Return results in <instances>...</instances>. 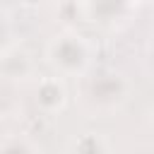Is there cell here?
<instances>
[{
	"label": "cell",
	"instance_id": "5",
	"mask_svg": "<svg viewBox=\"0 0 154 154\" xmlns=\"http://www.w3.org/2000/svg\"><path fill=\"white\" fill-rule=\"evenodd\" d=\"M75 149H79V152H108L111 149V142H106L103 135L94 142V132H87L79 142H75Z\"/></svg>",
	"mask_w": 154,
	"mask_h": 154
},
{
	"label": "cell",
	"instance_id": "7",
	"mask_svg": "<svg viewBox=\"0 0 154 154\" xmlns=\"http://www.w3.org/2000/svg\"><path fill=\"white\" fill-rule=\"evenodd\" d=\"M147 125L154 130V103L149 106V111H147Z\"/></svg>",
	"mask_w": 154,
	"mask_h": 154
},
{
	"label": "cell",
	"instance_id": "1",
	"mask_svg": "<svg viewBox=\"0 0 154 154\" xmlns=\"http://www.w3.org/2000/svg\"><path fill=\"white\" fill-rule=\"evenodd\" d=\"M130 94H132V84L120 72L99 70L79 77V101L94 116L118 113L130 101Z\"/></svg>",
	"mask_w": 154,
	"mask_h": 154
},
{
	"label": "cell",
	"instance_id": "4",
	"mask_svg": "<svg viewBox=\"0 0 154 154\" xmlns=\"http://www.w3.org/2000/svg\"><path fill=\"white\" fill-rule=\"evenodd\" d=\"M34 101L38 111L46 116H58L67 108V89L60 75H46L36 77V89H34Z\"/></svg>",
	"mask_w": 154,
	"mask_h": 154
},
{
	"label": "cell",
	"instance_id": "3",
	"mask_svg": "<svg viewBox=\"0 0 154 154\" xmlns=\"http://www.w3.org/2000/svg\"><path fill=\"white\" fill-rule=\"evenodd\" d=\"M0 67H2V77L10 82L24 84V82L36 79V60L19 43H5L2 55H0Z\"/></svg>",
	"mask_w": 154,
	"mask_h": 154
},
{
	"label": "cell",
	"instance_id": "2",
	"mask_svg": "<svg viewBox=\"0 0 154 154\" xmlns=\"http://www.w3.org/2000/svg\"><path fill=\"white\" fill-rule=\"evenodd\" d=\"M46 63L51 70L60 77H75L79 79L91 70L94 46L87 36H82L75 29H63L46 43Z\"/></svg>",
	"mask_w": 154,
	"mask_h": 154
},
{
	"label": "cell",
	"instance_id": "6",
	"mask_svg": "<svg viewBox=\"0 0 154 154\" xmlns=\"http://www.w3.org/2000/svg\"><path fill=\"white\" fill-rule=\"evenodd\" d=\"M144 67H147V72L152 75V79H154V38L147 43V53H144Z\"/></svg>",
	"mask_w": 154,
	"mask_h": 154
}]
</instances>
